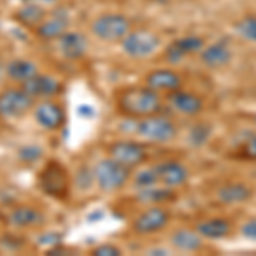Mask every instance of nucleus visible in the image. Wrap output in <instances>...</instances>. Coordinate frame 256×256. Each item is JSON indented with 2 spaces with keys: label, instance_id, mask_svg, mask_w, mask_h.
Segmentation results:
<instances>
[{
  "label": "nucleus",
  "instance_id": "1",
  "mask_svg": "<svg viewBox=\"0 0 256 256\" xmlns=\"http://www.w3.org/2000/svg\"><path fill=\"white\" fill-rule=\"evenodd\" d=\"M116 108L123 116L142 120L158 114L162 110V101L156 90L146 88H125L116 94Z\"/></svg>",
  "mask_w": 256,
  "mask_h": 256
},
{
  "label": "nucleus",
  "instance_id": "2",
  "mask_svg": "<svg viewBox=\"0 0 256 256\" xmlns=\"http://www.w3.org/2000/svg\"><path fill=\"white\" fill-rule=\"evenodd\" d=\"M38 184L44 195L55 198V200H67L70 188H72V178L60 160L52 159L41 168Z\"/></svg>",
  "mask_w": 256,
  "mask_h": 256
},
{
  "label": "nucleus",
  "instance_id": "3",
  "mask_svg": "<svg viewBox=\"0 0 256 256\" xmlns=\"http://www.w3.org/2000/svg\"><path fill=\"white\" fill-rule=\"evenodd\" d=\"M94 183L104 193H114L125 188L132 180V169L116 162L114 159H101L92 169Z\"/></svg>",
  "mask_w": 256,
  "mask_h": 256
},
{
  "label": "nucleus",
  "instance_id": "4",
  "mask_svg": "<svg viewBox=\"0 0 256 256\" xmlns=\"http://www.w3.org/2000/svg\"><path fill=\"white\" fill-rule=\"evenodd\" d=\"M90 31L98 40L104 41V43H122L123 38L132 31V22L123 14L106 12L94 19Z\"/></svg>",
  "mask_w": 256,
  "mask_h": 256
},
{
  "label": "nucleus",
  "instance_id": "5",
  "mask_svg": "<svg viewBox=\"0 0 256 256\" xmlns=\"http://www.w3.org/2000/svg\"><path fill=\"white\" fill-rule=\"evenodd\" d=\"M36 99H32L20 86L0 90V120H20L32 113Z\"/></svg>",
  "mask_w": 256,
  "mask_h": 256
},
{
  "label": "nucleus",
  "instance_id": "6",
  "mask_svg": "<svg viewBox=\"0 0 256 256\" xmlns=\"http://www.w3.org/2000/svg\"><path fill=\"white\" fill-rule=\"evenodd\" d=\"M160 46V40L156 32L148 30H134L123 38L122 50L126 56L142 60L154 55Z\"/></svg>",
  "mask_w": 256,
  "mask_h": 256
},
{
  "label": "nucleus",
  "instance_id": "7",
  "mask_svg": "<svg viewBox=\"0 0 256 256\" xmlns=\"http://www.w3.org/2000/svg\"><path fill=\"white\" fill-rule=\"evenodd\" d=\"M137 134L147 142L154 144H166L171 142L176 137L178 128L174 123L168 116H160V114H150L137 123Z\"/></svg>",
  "mask_w": 256,
  "mask_h": 256
},
{
  "label": "nucleus",
  "instance_id": "8",
  "mask_svg": "<svg viewBox=\"0 0 256 256\" xmlns=\"http://www.w3.org/2000/svg\"><path fill=\"white\" fill-rule=\"evenodd\" d=\"M108 158L128 169H137L147 160V148L134 140H116L108 146Z\"/></svg>",
  "mask_w": 256,
  "mask_h": 256
},
{
  "label": "nucleus",
  "instance_id": "9",
  "mask_svg": "<svg viewBox=\"0 0 256 256\" xmlns=\"http://www.w3.org/2000/svg\"><path fill=\"white\" fill-rule=\"evenodd\" d=\"M32 116L34 122L46 132H58L67 122V113L64 106L55 99H41L36 101L32 108Z\"/></svg>",
  "mask_w": 256,
  "mask_h": 256
},
{
  "label": "nucleus",
  "instance_id": "10",
  "mask_svg": "<svg viewBox=\"0 0 256 256\" xmlns=\"http://www.w3.org/2000/svg\"><path fill=\"white\" fill-rule=\"evenodd\" d=\"M171 222V214L160 205H154V207L144 210L140 216L135 218L132 224V230L138 236H152L164 230Z\"/></svg>",
  "mask_w": 256,
  "mask_h": 256
},
{
  "label": "nucleus",
  "instance_id": "11",
  "mask_svg": "<svg viewBox=\"0 0 256 256\" xmlns=\"http://www.w3.org/2000/svg\"><path fill=\"white\" fill-rule=\"evenodd\" d=\"M6 220L14 229H36V227L44 226L46 216L43 210L34 207V205L19 204L7 210Z\"/></svg>",
  "mask_w": 256,
  "mask_h": 256
},
{
  "label": "nucleus",
  "instance_id": "12",
  "mask_svg": "<svg viewBox=\"0 0 256 256\" xmlns=\"http://www.w3.org/2000/svg\"><path fill=\"white\" fill-rule=\"evenodd\" d=\"M70 30V14L64 7H56L34 30V34L43 41H56Z\"/></svg>",
  "mask_w": 256,
  "mask_h": 256
},
{
  "label": "nucleus",
  "instance_id": "13",
  "mask_svg": "<svg viewBox=\"0 0 256 256\" xmlns=\"http://www.w3.org/2000/svg\"><path fill=\"white\" fill-rule=\"evenodd\" d=\"M28 94L36 99V101H41V99H55L56 96H60L64 92V84L53 76H48V74H38L34 76L31 80H28L26 84L20 86Z\"/></svg>",
  "mask_w": 256,
  "mask_h": 256
},
{
  "label": "nucleus",
  "instance_id": "14",
  "mask_svg": "<svg viewBox=\"0 0 256 256\" xmlns=\"http://www.w3.org/2000/svg\"><path fill=\"white\" fill-rule=\"evenodd\" d=\"M205 46V40L196 34H188L183 38H178L172 41L166 50V60L169 64H180L188 56L200 53Z\"/></svg>",
  "mask_w": 256,
  "mask_h": 256
},
{
  "label": "nucleus",
  "instance_id": "15",
  "mask_svg": "<svg viewBox=\"0 0 256 256\" xmlns=\"http://www.w3.org/2000/svg\"><path fill=\"white\" fill-rule=\"evenodd\" d=\"M158 171L159 184L168 186L171 190L183 186L184 183L190 180V171L184 164H181L180 160H164V162L154 166Z\"/></svg>",
  "mask_w": 256,
  "mask_h": 256
},
{
  "label": "nucleus",
  "instance_id": "16",
  "mask_svg": "<svg viewBox=\"0 0 256 256\" xmlns=\"http://www.w3.org/2000/svg\"><path fill=\"white\" fill-rule=\"evenodd\" d=\"M181 76L178 72L171 68H158V70H152L146 76V86L148 89L156 90L158 94L160 92H172V90L181 89Z\"/></svg>",
  "mask_w": 256,
  "mask_h": 256
},
{
  "label": "nucleus",
  "instance_id": "17",
  "mask_svg": "<svg viewBox=\"0 0 256 256\" xmlns=\"http://www.w3.org/2000/svg\"><path fill=\"white\" fill-rule=\"evenodd\" d=\"M168 101L171 104V108L178 111V113L184 114V116H195L204 110L205 102L198 94L190 92V90L178 89L168 94Z\"/></svg>",
  "mask_w": 256,
  "mask_h": 256
},
{
  "label": "nucleus",
  "instance_id": "18",
  "mask_svg": "<svg viewBox=\"0 0 256 256\" xmlns=\"http://www.w3.org/2000/svg\"><path fill=\"white\" fill-rule=\"evenodd\" d=\"M58 43V50L62 53V56L67 60H72V62H77V60H82L88 53V38H86L82 32H77V31H67L64 36H60L56 40Z\"/></svg>",
  "mask_w": 256,
  "mask_h": 256
},
{
  "label": "nucleus",
  "instance_id": "19",
  "mask_svg": "<svg viewBox=\"0 0 256 256\" xmlns=\"http://www.w3.org/2000/svg\"><path fill=\"white\" fill-rule=\"evenodd\" d=\"M40 74V68L34 62L28 58H14L6 64V76L16 86H22Z\"/></svg>",
  "mask_w": 256,
  "mask_h": 256
},
{
  "label": "nucleus",
  "instance_id": "20",
  "mask_svg": "<svg viewBox=\"0 0 256 256\" xmlns=\"http://www.w3.org/2000/svg\"><path fill=\"white\" fill-rule=\"evenodd\" d=\"M232 58V52L230 46L224 41H217L212 43L208 46H204V50L200 52V60L205 67L208 68H222Z\"/></svg>",
  "mask_w": 256,
  "mask_h": 256
},
{
  "label": "nucleus",
  "instance_id": "21",
  "mask_svg": "<svg viewBox=\"0 0 256 256\" xmlns=\"http://www.w3.org/2000/svg\"><path fill=\"white\" fill-rule=\"evenodd\" d=\"M46 18H48V10L44 9L41 4H34V2H24L22 6L14 12V19L18 20L19 24L30 28L32 31H34Z\"/></svg>",
  "mask_w": 256,
  "mask_h": 256
},
{
  "label": "nucleus",
  "instance_id": "22",
  "mask_svg": "<svg viewBox=\"0 0 256 256\" xmlns=\"http://www.w3.org/2000/svg\"><path fill=\"white\" fill-rule=\"evenodd\" d=\"M171 244L183 253H195L204 248V238L196 229H178L171 234Z\"/></svg>",
  "mask_w": 256,
  "mask_h": 256
},
{
  "label": "nucleus",
  "instance_id": "23",
  "mask_svg": "<svg viewBox=\"0 0 256 256\" xmlns=\"http://www.w3.org/2000/svg\"><path fill=\"white\" fill-rule=\"evenodd\" d=\"M253 190L244 183H229L217 192V198L224 205H241L251 200Z\"/></svg>",
  "mask_w": 256,
  "mask_h": 256
},
{
  "label": "nucleus",
  "instance_id": "24",
  "mask_svg": "<svg viewBox=\"0 0 256 256\" xmlns=\"http://www.w3.org/2000/svg\"><path fill=\"white\" fill-rule=\"evenodd\" d=\"M195 229L204 239H222L230 234L232 224H230L227 218L214 217V218H205V220L198 222Z\"/></svg>",
  "mask_w": 256,
  "mask_h": 256
},
{
  "label": "nucleus",
  "instance_id": "25",
  "mask_svg": "<svg viewBox=\"0 0 256 256\" xmlns=\"http://www.w3.org/2000/svg\"><path fill=\"white\" fill-rule=\"evenodd\" d=\"M138 202L140 204H146V205H160V204H166V202H171L174 198V190L168 188V186H150L146 190H140L138 192Z\"/></svg>",
  "mask_w": 256,
  "mask_h": 256
},
{
  "label": "nucleus",
  "instance_id": "26",
  "mask_svg": "<svg viewBox=\"0 0 256 256\" xmlns=\"http://www.w3.org/2000/svg\"><path fill=\"white\" fill-rule=\"evenodd\" d=\"M43 158H44V150L38 144H24V146H20L18 148V159L22 164H28V166L40 162Z\"/></svg>",
  "mask_w": 256,
  "mask_h": 256
},
{
  "label": "nucleus",
  "instance_id": "27",
  "mask_svg": "<svg viewBox=\"0 0 256 256\" xmlns=\"http://www.w3.org/2000/svg\"><path fill=\"white\" fill-rule=\"evenodd\" d=\"M156 184H159V178H158V171H156V168L142 169V171H138L137 174L134 176V186L137 192H140V190H146V188H150V186H156Z\"/></svg>",
  "mask_w": 256,
  "mask_h": 256
},
{
  "label": "nucleus",
  "instance_id": "28",
  "mask_svg": "<svg viewBox=\"0 0 256 256\" xmlns=\"http://www.w3.org/2000/svg\"><path fill=\"white\" fill-rule=\"evenodd\" d=\"M236 31L242 40L256 43V16H246L236 24Z\"/></svg>",
  "mask_w": 256,
  "mask_h": 256
},
{
  "label": "nucleus",
  "instance_id": "29",
  "mask_svg": "<svg viewBox=\"0 0 256 256\" xmlns=\"http://www.w3.org/2000/svg\"><path fill=\"white\" fill-rule=\"evenodd\" d=\"M241 156L248 160H256V135L250 137L244 144H242Z\"/></svg>",
  "mask_w": 256,
  "mask_h": 256
},
{
  "label": "nucleus",
  "instance_id": "30",
  "mask_svg": "<svg viewBox=\"0 0 256 256\" xmlns=\"http://www.w3.org/2000/svg\"><path fill=\"white\" fill-rule=\"evenodd\" d=\"M94 256H120L123 254V251L114 244H101L92 250Z\"/></svg>",
  "mask_w": 256,
  "mask_h": 256
},
{
  "label": "nucleus",
  "instance_id": "31",
  "mask_svg": "<svg viewBox=\"0 0 256 256\" xmlns=\"http://www.w3.org/2000/svg\"><path fill=\"white\" fill-rule=\"evenodd\" d=\"M241 234L242 238L256 242V218H251V220H248L241 226Z\"/></svg>",
  "mask_w": 256,
  "mask_h": 256
},
{
  "label": "nucleus",
  "instance_id": "32",
  "mask_svg": "<svg viewBox=\"0 0 256 256\" xmlns=\"http://www.w3.org/2000/svg\"><path fill=\"white\" fill-rule=\"evenodd\" d=\"M77 113H79L80 116H82V118H86V120H89V118H92V116H94V110L90 108V106H88V104L80 106V108L77 110Z\"/></svg>",
  "mask_w": 256,
  "mask_h": 256
},
{
  "label": "nucleus",
  "instance_id": "33",
  "mask_svg": "<svg viewBox=\"0 0 256 256\" xmlns=\"http://www.w3.org/2000/svg\"><path fill=\"white\" fill-rule=\"evenodd\" d=\"M22 2H34V4H56L58 0H22Z\"/></svg>",
  "mask_w": 256,
  "mask_h": 256
},
{
  "label": "nucleus",
  "instance_id": "34",
  "mask_svg": "<svg viewBox=\"0 0 256 256\" xmlns=\"http://www.w3.org/2000/svg\"><path fill=\"white\" fill-rule=\"evenodd\" d=\"M4 79H7V76H6V65L0 62V82H2Z\"/></svg>",
  "mask_w": 256,
  "mask_h": 256
},
{
  "label": "nucleus",
  "instance_id": "35",
  "mask_svg": "<svg viewBox=\"0 0 256 256\" xmlns=\"http://www.w3.org/2000/svg\"><path fill=\"white\" fill-rule=\"evenodd\" d=\"M148 254H168V250H162V248L160 250H150Z\"/></svg>",
  "mask_w": 256,
  "mask_h": 256
}]
</instances>
